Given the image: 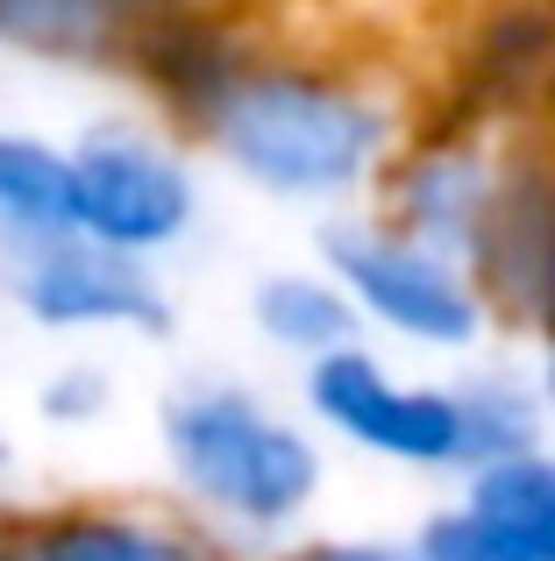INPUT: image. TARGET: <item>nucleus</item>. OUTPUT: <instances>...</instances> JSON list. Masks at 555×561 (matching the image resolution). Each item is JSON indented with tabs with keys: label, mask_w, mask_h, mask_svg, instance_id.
<instances>
[{
	"label": "nucleus",
	"mask_w": 555,
	"mask_h": 561,
	"mask_svg": "<svg viewBox=\"0 0 555 561\" xmlns=\"http://www.w3.org/2000/svg\"><path fill=\"white\" fill-rule=\"evenodd\" d=\"M306 412L335 440L377 455V462L420 469V477H471V434H463L456 377H399L377 348H342V356L306 370Z\"/></svg>",
	"instance_id": "20e7f679"
},
{
	"label": "nucleus",
	"mask_w": 555,
	"mask_h": 561,
	"mask_svg": "<svg viewBox=\"0 0 555 561\" xmlns=\"http://www.w3.org/2000/svg\"><path fill=\"white\" fill-rule=\"evenodd\" d=\"M71 171H79V234L136 263L171 256L200 220L193 164L143 122H93L71 142Z\"/></svg>",
	"instance_id": "39448f33"
},
{
	"label": "nucleus",
	"mask_w": 555,
	"mask_h": 561,
	"mask_svg": "<svg viewBox=\"0 0 555 561\" xmlns=\"http://www.w3.org/2000/svg\"><path fill=\"white\" fill-rule=\"evenodd\" d=\"M107 398H114V383L100 363H65V370L43 377L36 412H43V426H93L107 412Z\"/></svg>",
	"instance_id": "4468645a"
},
{
	"label": "nucleus",
	"mask_w": 555,
	"mask_h": 561,
	"mask_svg": "<svg viewBox=\"0 0 555 561\" xmlns=\"http://www.w3.org/2000/svg\"><path fill=\"white\" fill-rule=\"evenodd\" d=\"M299 561H428L414 540H320Z\"/></svg>",
	"instance_id": "2eb2a0df"
},
{
	"label": "nucleus",
	"mask_w": 555,
	"mask_h": 561,
	"mask_svg": "<svg viewBox=\"0 0 555 561\" xmlns=\"http://www.w3.org/2000/svg\"><path fill=\"white\" fill-rule=\"evenodd\" d=\"M456 398H463V434H471V469L548 448V405H542V377L534 370L477 363V370L456 377Z\"/></svg>",
	"instance_id": "9b49d317"
},
{
	"label": "nucleus",
	"mask_w": 555,
	"mask_h": 561,
	"mask_svg": "<svg viewBox=\"0 0 555 561\" xmlns=\"http://www.w3.org/2000/svg\"><path fill=\"white\" fill-rule=\"evenodd\" d=\"M414 548L428 554V561H548V554L520 548L513 534H499V526H491L485 512H471L463 497H456V505H442V512H428V519H420Z\"/></svg>",
	"instance_id": "ddd939ff"
},
{
	"label": "nucleus",
	"mask_w": 555,
	"mask_h": 561,
	"mask_svg": "<svg viewBox=\"0 0 555 561\" xmlns=\"http://www.w3.org/2000/svg\"><path fill=\"white\" fill-rule=\"evenodd\" d=\"M0 561H22V548H8V554H0Z\"/></svg>",
	"instance_id": "6ab92c4d"
},
{
	"label": "nucleus",
	"mask_w": 555,
	"mask_h": 561,
	"mask_svg": "<svg viewBox=\"0 0 555 561\" xmlns=\"http://www.w3.org/2000/svg\"><path fill=\"white\" fill-rule=\"evenodd\" d=\"M157 448L179 497L228 540H285L328 483L320 440L236 377L171 383L157 405Z\"/></svg>",
	"instance_id": "f03ea898"
},
{
	"label": "nucleus",
	"mask_w": 555,
	"mask_h": 561,
	"mask_svg": "<svg viewBox=\"0 0 555 561\" xmlns=\"http://www.w3.org/2000/svg\"><path fill=\"white\" fill-rule=\"evenodd\" d=\"M506 179L513 171H499L477 142H420V150H406L385 171L377 214L477 271V256L491 242V220H499V199H506Z\"/></svg>",
	"instance_id": "0eeeda50"
},
{
	"label": "nucleus",
	"mask_w": 555,
	"mask_h": 561,
	"mask_svg": "<svg viewBox=\"0 0 555 561\" xmlns=\"http://www.w3.org/2000/svg\"><path fill=\"white\" fill-rule=\"evenodd\" d=\"M463 505L485 512L499 534H513L520 548L555 561V440L528 455H506L463 477Z\"/></svg>",
	"instance_id": "f8f14e48"
},
{
	"label": "nucleus",
	"mask_w": 555,
	"mask_h": 561,
	"mask_svg": "<svg viewBox=\"0 0 555 561\" xmlns=\"http://www.w3.org/2000/svg\"><path fill=\"white\" fill-rule=\"evenodd\" d=\"M0 483H8V440H0Z\"/></svg>",
	"instance_id": "f3484780"
},
{
	"label": "nucleus",
	"mask_w": 555,
	"mask_h": 561,
	"mask_svg": "<svg viewBox=\"0 0 555 561\" xmlns=\"http://www.w3.org/2000/svg\"><path fill=\"white\" fill-rule=\"evenodd\" d=\"M79 234V171L65 142L0 136V249Z\"/></svg>",
	"instance_id": "9d476101"
},
{
	"label": "nucleus",
	"mask_w": 555,
	"mask_h": 561,
	"mask_svg": "<svg viewBox=\"0 0 555 561\" xmlns=\"http://www.w3.org/2000/svg\"><path fill=\"white\" fill-rule=\"evenodd\" d=\"M8 548H14V534H8V526H0V554H8Z\"/></svg>",
	"instance_id": "a211bd4d"
},
{
	"label": "nucleus",
	"mask_w": 555,
	"mask_h": 561,
	"mask_svg": "<svg viewBox=\"0 0 555 561\" xmlns=\"http://www.w3.org/2000/svg\"><path fill=\"white\" fill-rule=\"evenodd\" d=\"M185 114L242 185L292 206H349L406 157L399 114L320 65H214Z\"/></svg>",
	"instance_id": "f257e3e1"
},
{
	"label": "nucleus",
	"mask_w": 555,
	"mask_h": 561,
	"mask_svg": "<svg viewBox=\"0 0 555 561\" xmlns=\"http://www.w3.org/2000/svg\"><path fill=\"white\" fill-rule=\"evenodd\" d=\"M534 377H542V405H548V434H555V342L542 348V363H534Z\"/></svg>",
	"instance_id": "dca6fc26"
},
{
	"label": "nucleus",
	"mask_w": 555,
	"mask_h": 561,
	"mask_svg": "<svg viewBox=\"0 0 555 561\" xmlns=\"http://www.w3.org/2000/svg\"><path fill=\"white\" fill-rule=\"evenodd\" d=\"M0 291L29 328L50 334H165L171 299L150 263L93 242V234H50V242H8L0 249Z\"/></svg>",
	"instance_id": "423d86ee"
},
{
	"label": "nucleus",
	"mask_w": 555,
	"mask_h": 561,
	"mask_svg": "<svg viewBox=\"0 0 555 561\" xmlns=\"http://www.w3.org/2000/svg\"><path fill=\"white\" fill-rule=\"evenodd\" d=\"M314 249H320V271H335V285L363 313V328L392 334L406 348H434V356H456V348L485 342V328H491L485 277L463 256L406 234L399 220L335 214Z\"/></svg>",
	"instance_id": "7ed1b4c3"
},
{
	"label": "nucleus",
	"mask_w": 555,
	"mask_h": 561,
	"mask_svg": "<svg viewBox=\"0 0 555 561\" xmlns=\"http://www.w3.org/2000/svg\"><path fill=\"white\" fill-rule=\"evenodd\" d=\"M250 320L278 356H292L299 370H314V363L363 342V313L349 306V291L320 263H306V271H264L250 285Z\"/></svg>",
	"instance_id": "1a4fd4ad"
},
{
	"label": "nucleus",
	"mask_w": 555,
	"mask_h": 561,
	"mask_svg": "<svg viewBox=\"0 0 555 561\" xmlns=\"http://www.w3.org/2000/svg\"><path fill=\"white\" fill-rule=\"evenodd\" d=\"M22 561H214L207 534L128 505H65L14 534Z\"/></svg>",
	"instance_id": "6e6552de"
}]
</instances>
